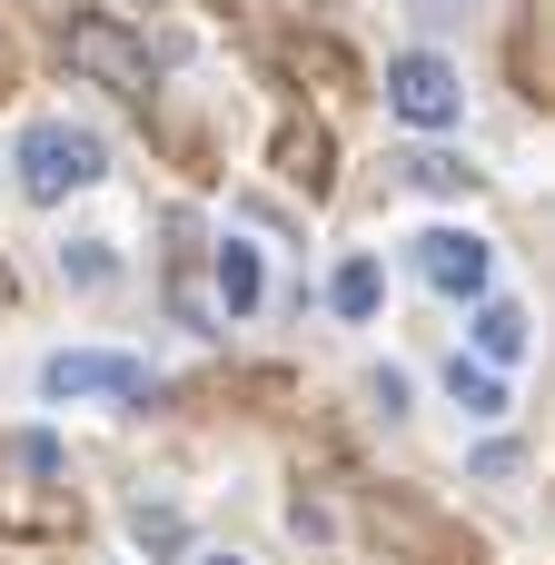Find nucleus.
Wrapping results in <instances>:
<instances>
[{"instance_id": "ddd939ff", "label": "nucleus", "mask_w": 555, "mask_h": 565, "mask_svg": "<svg viewBox=\"0 0 555 565\" xmlns=\"http://www.w3.org/2000/svg\"><path fill=\"white\" fill-rule=\"evenodd\" d=\"M139 546H179V516L169 507H139Z\"/></svg>"}, {"instance_id": "9d476101", "label": "nucleus", "mask_w": 555, "mask_h": 565, "mask_svg": "<svg viewBox=\"0 0 555 565\" xmlns=\"http://www.w3.org/2000/svg\"><path fill=\"white\" fill-rule=\"evenodd\" d=\"M328 298H338V308H348V318H377V258H348V268H338V288H328Z\"/></svg>"}, {"instance_id": "f03ea898", "label": "nucleus", "mask_w": 555, "mask_h": 565, "mask_svg": "<svg viewBox=\"0 0 555 565\" xmlns=\"http://www.w3.org/2000/svg\"><path fill=\"white\" fill-rule=\"evenodd\" d=\"M89 179H99V139H89V129L40 119V129L20 139V189H30V199H70V189H89Z\"/></svg>"}, {"instance_id": "9b49d317", "label": "nucleus", "mask_w": 555, "mask_h": 565, "mask_svg": "<svg viewBox=\"0 0 555 565\" xmlns=\"http://www.w3.org/2000/svg\"><path fill=\"white\" fill-rule=\"evenodd\" d=\"M447 387H457V407H467V417H497V407H506V387H497L487 367H467V358L447 367Z\"/></svg>"}, {"instance_id": "f8f14e48", "label": "nucleus", "mask_w": 555, "mask_h": 565, "mask_svg": "<svg viewBox=\"0 0 555 565\" xmlns=\"http://www.w3.org/2000/svg\"><path fill=\"white\" fill-rule=\"evenodd\" d=\"M397 169H407L417 189H467V169H457V159H437V149H407Z\"/></svg>"}, {"instance_id": "20e7f679", "label": "nucleus", "mask_w": 555, "mask_h": 565, "mask_svg": "<svg viewBox=\"0 0 555 565\" xmlns=\"http://www.w3.org/2000/svg\"><path fill=\"white\" fill-rule=\"evenodd\" d=\"M50 397H149V367L139 358H109V348H60L40 367Z\"/></svg>"}, {"instance_id": "39448f33", "label": "nucleus", "mask_w": 555, "mask_h": 565, "mask_svg": "<svg viewBox=\"0 0 555 565\" xmlns=\"http://www.w3.org/2000/svg\"><path fill=\"white\" fill-rule=\"evenodd\" d=\"M417 268H427V288H447V298H477L487 288V238H467V228H427L417 238Z\"/></svg>"}, {"instance_id": "6e6552de", "label": "nucleus", "mask_w": 555, "mask_h": 565, "mask_svg": "<svg viewBox=\"0 0 555 565\" xmlns=\"http://www.w3.org/2000/svg\"><path fill=\"white\" fill-rule=\"evenodd\" d=\"M218 308H228V318L258 308V248H238V238L218 248Z\"/></svg>"}, {"instance_id": "0eeeda50", "label": "nucleus", "mask_w": 555, "mask_h": 565, "mask_svg": "<svg viewBox=\"0 0 555 565\" xmlns=\"http://www.w3.org/2000/svg\"><path fill=\"white\" fill-rule=\"evenodd\" d=\"M278 70H288V79H328V89H357V60H348L338 40H318V30H288V40H278Z\"/></svg>"}, {"instance_id": "2eb2a0df", "label": "nucleus", "mask_w": 555, "mask_h": 565, "mask_svg": "<svg viewBox=\"0 0 555 565\" xmlns=\"http://www.w3.org/2000/svg\"><path fill=\"white\" fill-rule=\"evenodd\" d=\"M209 565H238V556H209Z\"/></svg>"}, {"instance_id": "f257e3e1", "label": "nucleus", "mask_w": 555, "mask_h": 565, "mask_svg": "<svg viewBox=\"0 0 555 565\" xmlns=\"http://www.w3.org/2000/svg\"><path fill=\"white\" fill-rule=\"evenodd\" d=\"M60 50H70L79 79H99V89H119V99H149V50H139L109 10H70V20H60Z\"/></svg>"}, {"instance_id": "423d86ee", "label": "nucleus", "mask_w": 555, "mask_h": 565, "mask_svg": "<svg viewBox=\"0 0 555 565\" xmlns=\"http://www.w3.org/2000/svg\"><path fill=\"white\" fill-rule=\"evenodd\" d=\"M278 179L308 189V199H328V189H338V139H328L318 119H278Z\"/></svg>"}, {"instance_id": "1a4fd4ad", "label": "nucleus", "mask_w": 555, "mask_h": 565, "mask_svg": "<svg viewBox=\"0 0 555 565\" xmlns=\"http://www.w3.org/2000/svg\"><path fill=\"white\" fill-rule=\"evenodd\" d=\"M477 348H487V358H526V308H506V298L477 308Z\"/></svg>"}, {"instance_id": "7ed1b4c3", "label": "nucleus", "mask_w": 555, "mask_h": 565, "mask_svg": "<svg viewBox=\"0 0 555 565\" xmlns=\"http://www.w3.org/2000/svg\"><path fill=\"white\" fill-rule=\"evenodd\" d=\"M387 109H397V119H417V129H457V109H467V89H457V70H447V60H427V50H407V60L387 70Z\"/></svg>"}, {"instance_id": "4468645a", "label": "nucleus", "mask_w": 555, "mask_h": 565, "mask_svg": "<svg viewBox=\"0 0 555 565\" xmlns=\"http://www.w3.org/2000/svg\"><path fill=\"white\" fill-rule=\"evenodd\" d=\"M0 298H10V268H0Z\"/></svg>"}]
</instances>
